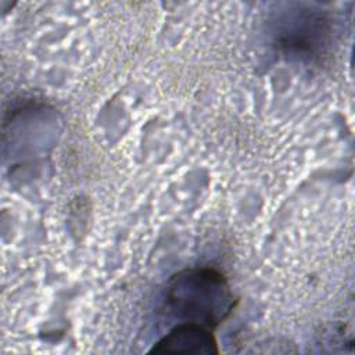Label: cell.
Listing matches in <instances>:
<instances>
[{
  "label": "cell",
  "mask_w": 355,
  "mask_h": 355,
  "mask_svg": "<svg viewBox=\"0 0 355 355\" xmlns=\"http://www.w3.org/2000/svg\"><path fill=\"white\" fill-rule=\"evenodd\" d=\"M151 354H218V345L208 327L194 323H178L151 349Z\"/></svg>",
  "instance_id": "obj_2"
},
{
  "label": "cell",
  "mask_w": 355,
  "mask_h": 355,
  "mask_svg": "<svg viewBox=\"0 0 355 355\" xmlns=\"http://www.w3.org/2000/svg\"><path fill=\"white\" fill-rule=\"evenodd\" d=\"M168 313L179 323L208 329L220 324L234 306L225 276L211 268H187L171 277L165 288Z\"/></svg>",
  "instance_id": "obj_1"
}]
</instances>
